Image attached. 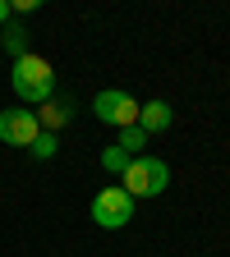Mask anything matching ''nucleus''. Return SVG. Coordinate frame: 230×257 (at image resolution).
Listing matches in <instances>:
<instances>
[{"label":"nucleus","instance_id":"obj_1","mask_svg":"<svg viewBox=\"0 0 230 257\" xmlns=\"http://www.w3.org/2000/svg\"><path fill=\"white\" fill-rule=\"evenodd\" d=\"M10 87L23 106H46L51 96H55V69H51V60L42 55H19L14 60V74H10Z\"/></svg>","mask_w":230,"mask_h":257},{"label":"nucleus","instance_id":"obj_2","mask_svg":"<svg viewBox=\"0 0 230 257\" xmlns=\"http://www.w3.org/2000/svg\"><path fill=\"white\" fill-rule=\"evenodd\" d=\"M166 184H171V166L161 156H134L129 170L120 175V188L129 198H157V193H166Z\"/></svg>","mask_w":230,"mask_h":257},{"label":"nucleus","instance_id":"obj_3","mask_svg":"<svg viewBox=\"0 0 230 257\" xmlns=\"http://www.w3.org/2000/svg\"><path fill=\"white\" fill-rule=\"evenodd\" d=\"M92 115L102 124H111V128H129V124H138V101L120 87H102L97 101H92Z\"/></svg>","mask_w":230,"mask_h":257},{"label":"nucleus","instance_id":"obj_4","mask_svg":"<svg viewBox=\"0 0 230 257\" xmlns=\"http://www.w3.org/2000/svg\"><path fill=\"white\" fill-rule=\"evenodd\" d=\"M92 220L102 225V230H120V225L134 220V198H129L124 188H102L92 198Z\"/></svg>","mask_w":230,"mask_h":257},{"label":"nucleus","instance_id":"obj_5","mask_svg":"<svg viewBox=\"0 0 230 257\" xmlns=\"http://www.w3.org/2000/svg\"><path fill=\"white\" fill-rule=\"evenodd\" d=\"M42 134L37 115H32L28 106H14V110H0V143L10 147H32V138Z\"/></svg>","mask_w":230,"mask_h":257},{"label":"nucleus","instance_id":"obj_6","mask_svg":"<svg viewBox=\"0 0 230 257\" xmlns=\"http://www.w3.org/2000/svg\"><path fill=\"white\" fill-rule=\"evenodd\" d=\"M175 124V110L166 106V101H147V106H138V128L152 138V134H166V128Z\"/></svg>","mask_w":230,"mask_h":257},{"label":"nucleus","instance_id":"obj_7","mask_svg":"<svg viewBox=\"0 0 230 257\" xmlns=\"http://www.w3.org/2000/svg\"><path fill=\"white\" fill-rule=\"evenodd\" d=\"M32 115H37V124L46 128V134H55V128H64V124L74 119V101H69V96H64V101H55V96H51V101H46L42 110H32Z\"/></svg>","mask_w":230,"mask_h":257},{"label":"nucleus","instance_id":"obj_8","mask_svg":"<svg viewBox=\"0 0 230 257\" xmlns=\"http://www.w3.org/2000/svg\"><path fill=\"white\" fill-rule=\"evenodd\" d=\"M120 152H129V156H143V147H147V134L138 124H129V128H120V143H115Z\"/></svg>","mask_w":230,"mask_h":257},{"label":"nucleus","instance_id":"obj_9","mask_svg":"<svg viewBox=\"0 0 230 257\" xmlns=\"http://www.w3.org/2000/svg\"><path fill=\"white\" fill-rule=\"evenodd\" d=\"M5 51L19 60V55H28V32H23V23H5Z\"/></svg>","mask_w":230,"mask_h":257},{"label":"nucleus","instance_id":"obj_10","mask_svg":"<svg viewBox=\"0 0 230 257\" xmlns=\"http://www.w3.org/2000/svg\"><path fill=\"white\" fill-rule=\"evenodd\" d=\"M129 161H134L129 152H120V147H106V152H102V170H111V175H124V170H129Z\"/></svg>","mask_w":230,"mask_h":257},{"label":"nucleus","instance_id":"obj_11","mask_svg":"<svg viewBox=\"0 0 230 257\" xmlns=\"http://www.w3.org/2000/svg\"><path fill=\"white\" fill-rule=\"evenodd\" d=\"M28 152L37 156V161H51V156H55V134H46V128H42V134L32 138V147H28Z\"/></svg>","mask_w":230,"mask_h":257},{"label":"nucleus","instance_id":"obj_12","mask_svg":"<svg viewBox=\"0 0 230 257\" xmlns=\"http://www.w3.org/2000/svg\"><path fill=\"white\" fill-rule=\"evenodd\" d=\"M10 5H14V14H32V10L42 5V0H10Z\"/></svg>","mask_w":230,"mask_h":257},{"label":"nucleus","instance_id":"obj_13","mask_svg":"<svg viewBox=\"0 0 230 257\" xmlns=\"http://www.w3.org/2000/svg\"><path fill=\"white\" fill-rule=\"evenodd\" d=\"M14 19V5H10V0H0V23H10Z\"/></svg>","mask_w":230,"mask_h":257}]
</instances>
